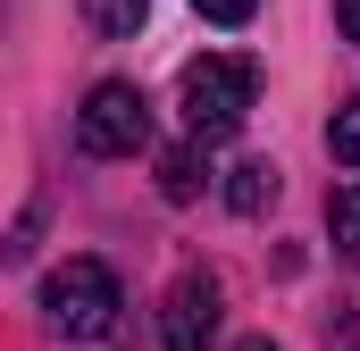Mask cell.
Wrapping results in <instances>:
<instances>
[{
	"mask_svg": "<svg viewBox=\"0 0 360 351\" xmlns=\"http://www.w3.org/2000/svg\"><path fill=\"white\" fill-rule=\"evenodd\" d=\"M252 92H260V67L235 59V51H210L184 67V134L193 143H226L243 117H252Z\"/></svg>",
	"mask_w": 360,
	"mask_h": 351,
	"instance_id": "obj_1",
	"label": "cell"
},
{
	"mask_svg": "<svg viewBox=\"0 0 360 351\" xmlns=\"http://www.w3.org/2000/svg\"><path fill=\"white\" fill-rule=\"evenodd\" d=\"M117 310H126V293H117V276L101 260H68L42 276V318H51V335H68V343H101L109 326H117Z\"/></svg>",
	"mask_w": 360,
	"mask_h": 351,
	"instance_id": "obj_2",
	"label": "cell"
},
{
	"mask_svg": "<svg viewBox=\"0 0 360 351\" xmlns=\"http://www.w3.org/2000/svg\"><path fill=\"white\" fill-rule=\"evenodd\" d=\"M143 143H151V100L134 84H117V76L92 84L84 109H76V151L84 159H134Z\"/></svg>",
	"mask_w": 360,
	"mask_h": 351,
	"instance_id": "obj_3",
	"label": "cell"
},
{
	"mask_svg": "<svg viewBox=\"0 0 360 351\" xmlns=\"http://www.w3.org/2000/svg\"><path fill=\"white\" fill-rule=\"evenodd\" d=\"M210 335H218V276L184 267L168 284V310H160V343L168 351H210Z\"/></svg>",
	"mask_w": 360,
	"mask_h": 351,
	"instance_id": "obj_4",
	"label": "cell"
},
{
	"mask_svg": "<svg viewBox=\"0 0 360 351\" xmlns=\"http://www.w3.org/2000/svg\"><path fill=\"white\" fill-rule=\"evenodd\" d=\"M269 201H276V168H269V159H243L235 184H226V209H235V218H260Z\"/></svg>",
	"mask_w": 360,
	"mask_h": 351,
	"instance_id": "obj_5",
	"label": "cell"
},
{
	"mask_svg": "<svg viewBox=\"0 0 360 351\" xmlns=\"http://www.w3.org/2000/svg\"><path fill=\"white\" fill-rule=\"evenodd\" d=\"M210 184V168H201V143H176V151H160V192L168 201H193Z\"/></svg>",
	"mask_w": 360,
	"mask_h": 351,
	"instance_id": "obj_6",
	"label": "cell"
},
{
	"mask_svg": "<svg viewBox=\"0 0 360 351\" xmlns=\"http://www.w3.org/2000/svg\"><path fill=\"white\" fill-rule=\"evenodd\" d=\"M327 226H335V251H344V260H360V184H335Z\"/></svg>",
	"mask_w": 360,
	"mask_h": 351,
	"instance_id": "obj_7",
	"label": "cell"
},
{
	"mask_svg": "<svg viewBox=\"0 0 360 351\" xmlns=\"http://www.w3.org/2000/svg\"><path fill=\"white\" fill-rule=\"evenodd\" d=\"M143 8H151V0H84L92 34H134V25H143Z\"/></svg>",
	"mask_w": 360,
	"mask_h": 351,
	"instance_id": "obj_8",
	"label": "cell"
},
{
	"mask_svg": "<svg viewBox=\"0 0 360 351\" xmlns=\"http://www.w3.org/2000/svg\"><path fill=\"white\" fill-rule=\"evenodd\" d=\"M327 151H335L344 168H360V92L335 109V126H327Z\"/></svg>",
	"mask_w": 360,
	"mask_h": 351,
	"instance_id": "obj_9",
	"label": "cell"
},
{
	"mask_svg": "<svg viewBox=\"0 0 360 351\" xmlns=\"http://www.w3.org/2000/svg\"><path fill=\"white\" fill-rule=\"evenodd\" d=\"M193 8H201V17H210V25H243V17H252V8H260V0H193Z\"/></svg>",
	"mask_w": 360,
	"mask_h": 351,
	"instance_id": "obj_10",
	"label": "cell"
},
{
	"mask_svg": "<svg viewBox=\"0 0 360 351\" xmlns=\"http://www.w3.org/2000/svg\"><path fill=\"white\" fill-rule=\"evenodd\" d=\"M335 25H344V42H360V0H335Z\"/></svg>",
	"mask_w": 360,
	"mask_h": 351,
	"instance_id": "obj_11",
	"label": "cell"
},
{
	"mask_svg": "<svg viewBox=\"0 0 360 351\" xmlns=\"http://www.w3.org/2000/svg\"><path fill=\"white\" fill-rule=\"evenodd\" d=\"M327 351H360V326H352V318H335V335H327Z\"/></svg>",
	"mask_w": 360,
	"mask_h": 351,
	"instance_id": "obj_12",
	"label": "cell"
},
{
	"mask_svg": "<svg viewBox=\"0 0 360 351\" xmlns=\"http://www.w3.org/2000/svg\"><path fill=\"white\" fill-rule=\"evenodd\" d=\"M235 351H276V343H269V335H243V343H235Z\"/></svg>",
	"mask_w": 360,
	"mask_h": 351,
	"instance_id": "obj_13",
	"label": "cell"
}]
</instances>
